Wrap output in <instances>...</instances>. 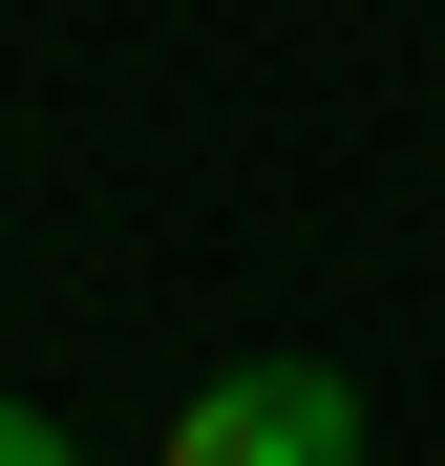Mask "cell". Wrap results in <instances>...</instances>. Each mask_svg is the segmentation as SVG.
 <instances>
[{"label": "cell", "instance_id": "cell-1", "mask_svg": "<svg viewBox=\"0 0 445 466\" xmlns=\"http://www.w3.org/2000/svg\"><path fill=\"white\" fill-rule=\"evenodd\" d=\"M170 466H360V381L339 360H234V381H191Z\"/></svg>", "mask_w": 445, "mask_h": 466}, {"label": "cell", "instance_id": "cell-2", "mask_svg": "<svg viewBox=\"0 0 445 466\" xmlns=\"http://www.w3.org/2000/svg\"><path fill=\"white\" fill-rule=\"evenodd\" d=\"M0 466H86V445H64V424H43V403H0Z\"/></svg>", "mask_w": 445, "mask_h": 466}]
</instances>
